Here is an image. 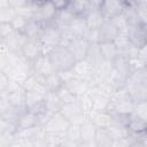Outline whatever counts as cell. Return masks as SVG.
Returning <instances> with one entry per match:
<instances>
[{"instance_id":"cell-16","label":"cell","mask_w":147,"mask_h":147,"mask_svg":"<svg viewBox=\"0 0 147 147\" xmlns=\"http://www.w3.org/2000/svg\"><path fill=\"white\" fill-rule=\"evenodd\" d=\"M8 106L10 107H14V108H22V107H25L24 106V102H25V92L22 87L20 88H16L14 91H10V92H3L2 93Z\"/></svg>"},{"instance_id":"cell-43","label":"cell","mask_w":147,"mask_h":147,"mask_svg":"<svg viewBox=\"0 0 147 147\" xmlns=\"http://www.w3.org/2000/svg\"><path fill=\"white\" fill-rule=\"evenodd\" d=\"M14 32V29L10 23H1L0 22V36L6 39L8 36H10Z\"/></svg>"},{"instance_id":"cell-37","label":"cell","mask_w":147,"mask_h":147,"mask_svg":"<svg viewBox=\"0 0 147 147\" xmlns=\"http://www.w3.org/2000/svg\"><path fill=\"white\" fill-rule=\"evenodd\" d=\"M60 30V45L62 47H68L69 44L76 38L74 32L70 30V28H64V29H59Z\"/></svg>"},{"instance_id":"cell-34","label":"cell","mask_w":147,"mask_h":147,"mask_svg":"<svg viewBox=\"0 0 147 147\" xmlns=\"http://www.w3.org/2000/svg\"><path fill=\"white\" fill-rule=\"evenodd\" d=\"M45 138L48 147L60 146L65 139V133L62 132H45Z\"/></svg>"},{"instance_id":"cell-8","label":"cell","mask_w":147,"mask_h":147,"mask_svg":"<svg viewBox=\"0 0 147 147\" xmlns=\"http://www.w3.org/2000/svg\"><path fill=\"white\" fill-rule=\"evenodd\" d=\"M117 28L113 24L110 20H107L98 30H96V44H107L114 42L118 36Z\"/></svg>"},{"instance_id":"cell-48","label":"cell","mask_w":147,"mask_h":147,"mask_svg":"<svg viewBox=\"0 0 147 147\" xmlns=\"http://www.w3.org/2000/svg\"><path fill=\"white\" fill-rule=\"evenodd\" d=\"M9 147H21V145H20V141H18V139L17 138H15L14 140H13V142L9 145Z\"/></svg>"},{"instance_id":"cell-17","label":"cell","mask_w":147,"mask_h":147,"mask_svg":"<svg viewBox=\"0 0 147 147\" xmlns=\"http://www.w3.org/2000/svg\"><path fill=\"white\" fill-rule=\"evenodd\" d=\"M32 71L33 72H37L44 77L48 76L49 74H52L54 70H53V67L51 64V61L48 59V55L46 53L41 54L36 61L32 62Z\"/></svg>"},{"instance_id":"cell-36","label":"cell","mask_w":147,"mask_h":147,"mask_svg":"<svg viewBox=\"0 0 147 147\" xmlns=\"http://www.w3.org/2000/svg\"><path fill=\"white\" fill-rule=\"evenodd\" d=\"M77 101L85 115H88L93 110V102H92V98H91L90 93H85V94L78 96Z\"/></svg>"},{"instance_id":"cell-10","label":"cell","mask_w":147,"mask_h":147,"mask_svg":"<svg viewBox=\"0 0 147 147\" xmlns=\"http://www.w3.org/2000/svg\"><path fill=\"white\" fill-rule=\"evenodd\" d=\"M69 126H70V123L60 113H55V114L51 115V117L44 124L42 127H44L45 132H62V133H65V131L68 130Z\"/></svg>"},{"instance_id":"cell-2","label":"cell","mask_w":147,"mask_h":147,"mask_svg":"<svg viewBox=\"0 0 147 147\" xmlns=\"http://www.w3.org/2000/svg\"><path fill=\"white\" fill-rule=\"evenodd\" d=\"M53 67V70L56 72H64L70 70L76 63L74 56L68 51V48L62 46H56L53 49L46 53Z\"/></svg>"},{"instance_id":"cell-11","label":"cell","mask_w":147,"mask_h":147,"mask_svg":"<svg viewBox=\"0 0 147 147\" xmlns=\"http://www.w3.org/2000/svg\"><path fill=\"white\" fill-rule=\"evenodd\" d=\"M70 71L72 72L74 77L86 82H91L94 76V68L86 60L77 61L74 64V67L70 69Z\"/></svg>"},{"instance_id":"cell-12","label":"cell","mask_w":147,"mask_h":147,"mask_svg":"<svg viewBox=\"0 0 147 147\" xmlns=\"http://www.w3.org/2000/svg\"><path fill=\"white\" fill-rule=\"evenodd\" d=\"M125 8L124 1H117V0H108V1H102L100 10L106 17V20H110L117 15L123 14Z\"/></svg>"},{"instance_id":"cell-35","label":"cell","mask_w":147,"mask_h":147,"mask_svg":"<svg viewBox=\"0 0 147 147\" xmlns=\"http://www.w3.org/2000/svg\"><path fill=\"white\" fill-rule=\"evenodd\" d=\"M55 94L57 95V98L60 99V101L62 102V105H68V103H74L77 101V96L74 95L68 88H65L64 86L60 87Z\"/></svg>"},{"instance_id":"cell-44","label":"cell","mask_w":147,"mask_h":147,"mask_svg":"<svg viewBox=\"0 0 147 147\" xmlns=\"http://www.w3.org/2000/svg\"><path fill=\"white\" fill-rule=\"evenodd\" d=\"M8 84H9V78H8V76H7L5 72L0 71V94L7 91Z\"/></svg>"},{"instance_id":"cell-5","label":"cell","mask_w":147,"mask_h":147,"mask_svg":"<svg viewBox=\"0 0 147 147\" xmlns=\"http://www.w3.org/2000/svg\"><path fill=\"white\" fill-rule=\"evenodd\" d=\"M70 124H78L80 125L85 118L87 117V115L84 114V111L82 110L78 101L74 102V103H68V105H63L59 111Z\"/></svg>"},{"instance_id":"cell-47","label":"cell","mask_w":147,"mask_h":147,"mask_svg":"<svg viewBox=\"0 0 147 147\" xmlns=\"http://www.w3.org/2000/svg\"><path fill=\"white\" fill-rule=\"evenodd\" d=\"M16 138V137H15ZM18 139V141H20V145H21V147H33V144H32V141H31V139L30 138H17Z\"/></svg>"},{"instance_id":"cell-41","label":"cell","mask_w":147,"mask_h":147,"mask_svg":"<svg viewBox=\"0 0 147 147\" xmlns=\"http://www.w3.org/2000/svg\"><path fill=\"white\" fill-rule=\"evenodd\" d=\"M134 9L142 23H147V2L146 1H138L134 2Z\"/></svg>"},{"instance_id":"cell-13","label":"cell","mask_w":147,"mask_h":147,"mask_svg":"<svg viewBox=\"0 0 147 147\" xmlns=\"http://www.w3.org/2000/svg\"><path fill=\"white\" fill-rule=\"evenodd\" d=\"M36 126H40L38 116L28 111V110H25L18 117L15 129H16V132H21V131H25V130H29V129H32V127H36Z\"/></svg>"},{"instance_id":"cell-9","label":"cell","mask_w":147,"mask_h":147,"mask_svg":"<svg viewBox=\"0 0 147 147\" xmlns=\"http://www.w3.org/2000/svg\"><path fill=\"white\" fill-rule=\"evenodd\" d=\"M90 45H91V44H90L85 38H83V37H76V38L69 44V46H68L67 48H68V51L71 53V55L74 56L75 61L77 62V61L85 60Z\"/></svg>"},{"instance_id":"cell-29","label":"cell","mask_w":147,"mask_h":147,"mask_svg":"<svg viewBox=\"0 0 147 147\" xmlns=\"http://www.w3.org/2000/svg\"><path fill=\"white\" fill-rule=\"evenodd\" d=\"M44 100H45V105H46V111L49 113L51 115L55 114V113H59L61 107L63 106L62 102L60 101V99L57 98V95L55 93L47 92Z\"/></svg>"},{"instance_id":"cell-7","label":"cell","mask_w":147,"mask_h":147,"mask_svg":"<svg viewBox=\"0 0 147 147\" xmlns=\"http://www.w3.org/2000/svg\"><path fill=\"white\" fill-rule=\"evenodd\" d=\"M44 53L45 51L39 39H26V41L24 42L21 49V55L31 63L36 61Z\"/></svg>"},{"instance_id":"cell-38","label":"cell","mask_w":147,"mask_h":147,"mask_svg":"<svg viewBox=\"0 0 147 147\" xmlns=\"http://www.w3.org/2000/svg\"><path fill=\"white\" fill-rule=\"evenodd\" d=\"M111 115V125L127 129L130 122V114H110Z\"/></svg>"},{"instance_id":"cell-14","label":"cell","mask_w":147,"mask_h":147,"mask_svg":"<svg viewBox=\"0 0 147 147\" xmlns=\"http://www.w3.org/2000/svg\"><path fill=\"white\" fill-rule=\"evenodd\" d=\"M26 37L22 33V32H17V31H14L10 36H8L6 39H5V42L8 47V51L10 53H14V54H18L21 55V49L24 45V42L26 41Z\"/></svg>"},{"instance_id":"cell-25","label":"cell","mask_w":147,"mask_h":147,"mask_svg":"<svg viewBox=\"0 0 147 147\" xmlns=\"http://www.w3.org/2000/svg\"><path fill=\"white\" fill-rule=\"evenodd\" d=\"M113 139L110 138L109 133L106 129L96 127L94 138H93V146L94 147H110L113 144Z\"/></svg>"},{"instance_id":"cell-45","label":"cell","mask_w":147,"mask_h":147,"mask_svg":"<svg viewBox=\"0 0 147 147\" xmlns=\"http://www.w3.org/2000/svg\"><path fill=\"white\" fill-rule=\"evenodd\" d=\"M127 147H146V137H142L140 139L132 141Z\"/></svg>"},{"instance_id":"cell-31","label":"cell","mask_w":147,"mask_h":147,"mask_svg":"<svg viewBox=\"0 0 147 147\" xmlns=\"http://www.w3.org/2000/svg\"><path fill=\"white\" fill-rule=\"evenodd\" d=\"M100 47V52L102 55V59L105 61L108 62H113L119 54L118 51L116 48V46L114 45V42H107V44H99Z\"/></svg>"},{"instance_id":"cell-15","label":"cell","mask_w":147,"mask_h":147,"mask_svg":"<svg viewBox=\"0 0 147 147\" xmlns=\"http://www.w3.org/2000/svg\"><path fill=\"white\" fill-rule=\"evenodd\" d=\"M63 86L65 88H68L77 98L83 95V94H85V93H88V91H90L88 83L86 80H82V79L76 78V77H72V78L68 79L67 82H64Z\"/></svg>"},{"instance_id":"cell-28","label":"cell","mask_w":147,"mask_h":147,"mask_svg":"<svg viewBox=\"0 0 147 147\" xmlns=\"http://www.w3.org/2000/svg\"><path fill=\"white\" fill-rule=\"evenodd\" d=\"M42 30H44V26L40 23H38L33 20H29L22 33L28 39H39Z\"/></svg>"},{"instance_id":"cell-46","label":"cell","mask_w":147,"mask_h":147,"mask_svg":"<svg viewBox=\"0 0 147 147\" xmlns=\"http://www.w3.org/2000/svg\"><path fill=\"white\" fill-rule=\"evenodd\" d=\"M8 65V54H0V71H3Z\"/></svg>"},{"instance_id":"cell-42","label":"cell","mask_w":147,"mask_h":147,"mask_svg":"<svg viewBox=\"0 0 147 147\" xmlns=\"http://www.w3.org/2000/svg\"><path fill=\"white\" fill-rule=\"evenodd\" d=\"M28 21H29V20H26V18H24V17L18 16V15H16V14H15V17L13 18V21L10 22V24H11V26H13L14 31L23 32V30H24V28H25V25H26Z\"/></svg>"},{"instance_id":"cell-3","label":"cell","mask_w":147,"mask_h":147,"mask_svg":"<svg viewBox=\"0 0 147 147\" xmlns=\"http://www.w3.org/2000/svg\"><path fill=\"white\" fill-rule=\"evenodd\" d=\"M32 18L40 23L44 28L47 25H54L53 18L56 13L54 1H31Z\"/></svg>"},{"instance_id":"cell-30","label":"cell","mask_w":147,"mask_h":147,"mask_svg":"<svg viewBox=\"0 0 147 147\" xmlns=\"http://www.w3.org/2000/svg\"><path fill=\"white\" fill-rule=\"evenodd\" d=\"M88 93L92 98L93 110L94 111H106L110 98H107V96H105V95H102L98 92H93V91H90Z\"/></svg>"},{"instance_id":"cell-24","label":"cell","mask_w":147,"mask_h":147,"mask_svg":"<svg viewBox=\"0 0 147 147\" xmlns=\"http://www.w3.org/2000/svg\"><path fill=\"white\" fill-rule=\"evenodd\" d=\"M85 60H86L93 68L99 67V65L105 61V60L102 59L99 44H91V45H90Z\"/></svg>"},{"instance_id":"cell-23","label":"cell","mask_w":147,"mask_h":147,"mask_svg":"<svg viewBox=\"0 0 147 147\" xmlns=\"http://www.w3.org/2000/svg\"><path fill=\"white\" fill-rule=\"evenodd\" d=\"M46 93H47V91L45 90V87H40L38 90H34V91L25 92V102H24L25 108L29 109L30 107L44 101Z\"/></svg>"},{"instance_id":"cell-40","label":"cell","mask_w":147,"mask_h":147,"mask_svg":"<svg viewBox=\"0 0 147 147\" xmlns=\"http://www.w3.org/2000/svg\"><path fill=\"white\" fill-rule=\"evenodd\" d=\"M131 115L137 117V118L147 121V101L134 103V107H133V110H132Z\"/></svg>"},{"instance_id":"cell-19","label":"cell","mask_w":147,"mask_h":147,"mask_svg":"<svg viewBox=\"0 0 147 147\" xmlns=\"http://www.w3.org/2000/svg\"><path fill=\"white\" fill-rule=\"evenodd\" d=\"M87 28L90 30H98L107 20L101 13L100 9H94V10H88L86 15L84 16Z\"/></svg>"},{"instance_id":"cell-18","label":"cell","mask_w":147,"mask_h":147,"mask_svg":"<svg viewBox=\"0 0 147 147\" xmlns=\"http://www.w3.org/2000/svg\"><path fill=\"white\" fill-rule=\"evenodd\" d=\"M87 118L95 125V127L107 129L108 126L111 125V115L107 111H94V110H92L87 115Z\"/></svg>"},{"instance_id":"cell-6","label":"cell","mask_w":147,"mask_h":147,"mask_svg":"<svg viewBox=\"0 0 147 147\" xmlns=\"http://www.w3.org/2000/svg\"><path fill=\"white\" fill-rule=\"evenodd\" d=\"M39 41L41 42L45 53L60 45V30L55 25H47L44 28Z\"/></svg>"},{"instance_id":"cell-1","label":"cell","mask_w":147,"mask_h":147,"mask_svg":"<svg viewBox=\"0 0 147 147\" xmlns=\"http://www.w3.org/2000/svg\"><path fill=\"white\" fill-rule=\"evenodd\" d=\"M131 100L134 103L147 101V70L146 67L131 72L125 85Z\"/></svg>"},{"instance_id":"cell-27","label":"cell","mask_w":147,"mask_h":147,"mask_svg":"<svg viewBox=\"0 0 147 147\" xmlns=\"http://www.w3.org/2000/svg\"><path fill=\"white\" fill-rule=\"evenodd\" d=\"M70 30L74 32V34L76 37H85L86 33L88 32V28H87V24H86V21L83 16H75L71 24H70Z\"/></svg>"},{"instance_id":"cell-33","label":"cell","mask_w":147,"mask_h":147,"mask_svg":"<svg viewBox=\"0 0 147 147\" xmlns=\"http://www.w3.org/2000/svg\"><path fill=\"white\" fill-rule=\"evenodd\" d=\"M107 132L109 133L110 138L115 141V140H123V139H126L129 136H130V131L125 127H119V126H116V125H110L108 126L107 129Z\"/></svg>"},{"instance_id":"cell-22","label":"cell","mask_w":147,"mask_h":147,"mask_svg":"<svg viewBox=\"0 0 147 147\" xmlns=\"http://www.w3.org/2000/svg\"><path fill=\"white\" fill-rule=\"evenodd\" d=\"M63 86V80L61 78V75L56 71H53L48 76L45 77L44 87L49 93H55L60 87Z\"/></svg>"},{"instance_id":"cell-49","label":"cell","mask_w":147,"mask_h":147,"mask_svg":"<svg viewBox=\"0 0 147 147\" xmlns=\"http://www.w3.org/2000/svg\"><path fill=\"white\" fill-rule=\"evenodd\" d=\"M3 40H5V39H3V38H2V37H1V36H0V45H1V44H2V42H3Z\"/></svg>"},{"instance_id":"cell-39","label":"cell","mask_w":147,"mask_h":147,"mask_svg":"<svg viewBox=\"0 0 147 147\" xmlns=\"http://www.w3.org/2000/svg\"><path fill=\"white\" fill-rule=\"evenodd\" d=\"M65 138L75 141L77 144L80 142V125L78 124H70L68 130L65 131Z\"/></svg>"},{"instance_id":"cell-21","label":"cell","mask_w":147,"mask_h":147,"mask_svg":"<svg viewBox=\"0 0 147 147\" xmlns=\"http://www.w3.org/2000/svg\"><path fill=\"white\" fill-rule=\"evenodd\" d=\"M74 15L65 8H62V9H57L56 13H55V16L53 18V22H54V25L57 28V29H64V28H69L72 20H74Z\"/></svg>"},{"instance_id":"cell-26","label":"cell","mask_w":147,"mask_h":147,"mask_svg":"<svg viewBox=\"0 0 147 147\" xmlns=\"http://www.w3.org/2000/svg\"><path fill=\"white\" fill-rule=\"evenodd\" d=\"M67 9L74 16H85L88 11V1L87 0H77V1H68Z\"/></svg>"},{"instance_id":"cell-4","label":"cell","mask_w":147,"mask_h":147,"mask_svg":"<svg viewBox=\"0 0 147 147\" xmlns=\"http://www.w3.org/2000/svg\"><path fill=\"white\" fill-rule=\"evenodd\" d=\"M146 23L138 22L131 25H127L126 36L131 45L137 48H141L147 45V29Z\"/></svg>"},{"instance_id":"cell-20","label":"cell","mask_w":147,"mask_h":147,"mask_svg":"<svg viewBox=\"0 0 147 147\" xmlns=\"http://www.w3.org/2000/svg\"><path fill=\"white\" fill-rule=\"evenodd\" d=\"M95 130H96L95 125L86 117L85 121L80 124V144L93 145Z\"/></svg>"},{"instance_id":"cell-32","label":"cell","mask_w":147,"mask_h":147,"mask_svg":"<svg viewBox=\"0 0 147 147\" xmlns=\"http://www.w3.org/2000/svg\"><path fill=\"white\" fill-rule=\"evenodd\" d=\"M130 133H144L146 132V121L137 118L130 114V122L127 125Z\"/></svg>"}]
</instances>
